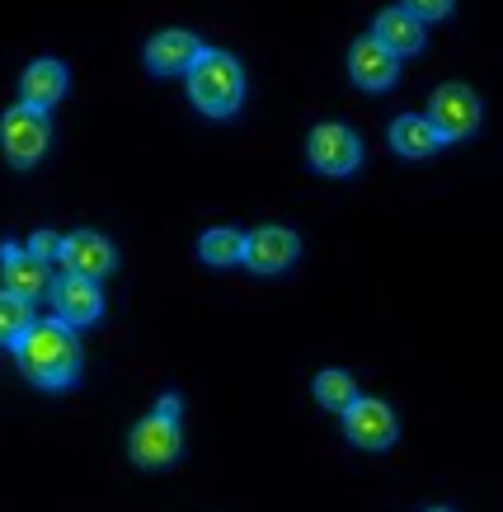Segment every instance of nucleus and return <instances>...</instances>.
Masks as SVG:
<instances>
[{"instance_id":"1","label":"nucleus","mask_w":503,"mask_h":512,"mask_svg":"<svg viewBox=\"0 0 503 512\" xmlns=\"http://www.w3.org/2000/svg\"><path fill=\"white\" fill-rule=\"evenodd\" d=\"M19 372L38 390H71L80 376V343L76 329L62 320H38L15 348Z\"/></svg>"},{"instance_id":"2","label":"nucleus","mask_w":503,"mask_h":512,"mask_svg":"<svg viewBox=\"0 0 503 512\" xmlns=\"http://www.w3.org/2000/svg\"><path fill=\"white\" fill-rule=\"evenodd\" d=\"M184 80H189L193 109L207 113V118H231V113L245 104V71H240V62L231 52H221V47H207Z\"/></svg>"},{"instance_id":"3","label":"nucleus","mask_w":503,"mask_h":512,"mask_svg":"<svg viewBox=\"0 0 503 512\" xmlns=\"http://www.w3.org/2000/svg\"><path fill=\"white\" fill-rule=\"evenodd\" d=\"M48 146H52L48 113L29 109V104L5 109V118H0V151H5V160H10L15 170H33L38 160L48 156Z\"/></svg>"},{"instance_id":"4","label":"nucleus","mask_w":503,"mask_h":512,"mask_svg":"<svg viewBox=\"0 0 503 512\" xmlns=\"http://www.w3.org/2000/svg\"><path fill=\"white\" fill-rule=\"evenodd\" d=\"M424 118L433 123L442 146H447V141H466L480 132V94H475L471 85H442V90H433V99H428Z\"/></svg>"},{"instance_id":"5","label":"nucleus","mask_w":503,"mask_h":512,"mask_svg":"<svg viewBox=\"0 0 503 512\" xmlns=\"http://www.w3.org/2000/svg\"><path fill=\"white\" fill-rule=\"evenodd\" d=\"M306 156H311V165L320 174L344 179V174H353L362 165V141H358V132L344 123H320L311 132V141H306Z\"/></svg>"},{"instance_id":"6","label":"nucleus","mask_w":503,"mask_h":512,"mask_svg":"<svg viewBox=\"0 0 503 512\" xmlns=\"http://www.w3.org/2000/svg\"><path fill=\"white\" fill-rule=\"evenodd\" d=\"M179 451H184V433H179V423L174 419H142L132 433H127V456L137 461L142 470H165L179 461Z\"/></svg>"},{"instance_id":"7","label":"nucleus","mask_w":503,"mask_h":512,"mask_svg":"<svg viewBox=\"0 0 503 512\" xmlns=\"http://www.w3.org/2000/svg\"><path fill=\"white\" fill-rule=\"evenodd\" d=\"M344 433L353 447L362 451H386L400 437V423H395L391 404L372 400V395H358V400L344 409Z\"/></svg>"},{"instance_id":"8","label":"nucleus","mask_w":503,"mask_h":512,"mask_svg":"<svg viewBox=\"0 0 503 512\" xmlns=\"http://www.w3.org/2000/svg\"><path fill=\"white\" fill-rule=\"evenodd\" d=\"M57 264L66 268V278H85V282H99L109 278L118 254H113L109 235L99 231H76V235H62V259Z\"/></svg>"},{"instance_id":"9","label":"nucleus","mask_w":503,"mask_h":512,"mask_svg":"<svg viewBox=\"0 0 503 512\" xmlns=\"http://www.w3.org/2000/svg\"><path fill=\"white\" fill-rule=\"evenodd\" d=\"M301 254V235L287 231V226H259V231L245 235V268L254 273H283V268L297 264Z\"/></svg>"},{"instance_id":"10","label":"nucleus","mask_w":503,"mask_h":512,"mask_svg":"<svg viewBox=\"0 0 503 512\" xmlns=\"http://www.w3.org/2000/svg\"><path fill=\"white\" fill-rule=\"evenodd\" d=\"M203 52L207 47L198 43L193 33L165 29V33H156V38L146 43V71H151V76H189Z\"/></svg>"},{"instance_id":"11","label":"nucleus","mask_w":503,"mask_h":512,"mask_svg":"<svg viewBox=\"0 0 503 512\" xmlns=\"http://www.w3.org/2000/svg\"><path fill=\"white\" fill-rule=\"evenodd\" d=\"M52 311L57 320L71 329H90L99 325L104 315V296H99V282H85V278H62L52 282Z\"/></svg>"},{"instance_id":"12","label":"nucleus","mask_w":503,"mask_h":512,"mask_svg":"<svg viewBox=\"0 0 503 512\" xmlns=\"http://www.w3.org/2000/svg\"><path fill=\"white\" fill-rule=\"evenodd\" d=\"M348 76H353V85H362V90H391L395 80H400V62H395L391 52L367 33V38H358L353 43V52H348Z\"/></svg>"},{"instance_id":"13","label":"nucleus","mask_w":503,"mask_h":512,"mask_svg":"<svg viewBox=\"0 0 503 512\" xmlns=\"http://www.w3.org/2000/svg\"><path fill=\"white\" fill-rule=\"evenodd\" d=\"M0 282H5V292H15L19 301H33V296L52 292L48 282V264H38L24 245H0Z\"/></svg>"},{"instance_id":"14","label":"nucleus","mask_w":503,"mask_h":512,"mask_svg":"<svg viewBox=\"0 0 503 512\" xmlns=\"http://www.w3.org/2000/svg\"><path fill=\"white\" fill-rule=\"evenodd\" d=\"M66 85H71V76H66V66L57 62V57H38L33 66H24V76H19V94H24V104L38 113H48L52 104H62Z\"/></svg>"},{"instance_id":"15","label":"nucleus","mask_w":503,"mask_h":512,"mask_svg":"<svg viewBox=\"0 0 503 512\" xmlns=\"http://www.w3.org/2000/svg\"><path fill=\"white\" fill-rule=\"evenodd\" d=\"M372 38H377L395 62H400V57H414V52L424 47V24L414 19V10H409V5H391V10H381V15H377Z\"/></svg>"},{"instance_id":"16","label":"nucleus","mask_w":503,"mask_h":512,"mask_svg":"<svg viewBox=\"0 0 503 512\" xmlns=\"http://www.w3.org/2000/svg\"><path fill=\"white\" fill-rule=\"evenodd\" d=\"M391 146H395V156L424 160V156L438 151L442 141H438V132H433V123H428L424 113H405V118H395L391 123Z\"/></svg>"},{"instance_id":"17","label":"nucleus","mask_w":503,"mask_h":512,"mask_svg":"<svg viewBox=\"0 0 503 512\" xmlns=\"http://www.w3.org/2000/svg\"><path fill=\"white\" fill-rule=\"evenodd\" d=\"M198 259L212 268H231V264H245V235L240 231H226V226H217V231H203V240H198Z\"/></svg>"},{"instance_id":"18","label":"nucleus","mask_w":503,"mask_h":512,"mask_svg":"<svg viewBox=\"0 0 503 512\" xmlns=\"http://www.w3.org/2000/svg\"><path fill=\"white\" fill-rule=\"evenodd\" d=\"M33 325H38V320H33L29 301H19L15 292L0 287V343H5V348H19V339H24Z\"/></svg>"},{"instance_id":"19","label":"nucleus","mask_w":503,"mask_h":512,"mask_svg":"<svg viewBox=\"0 0 503 512\" xmlns=\"http://www.w3.org/2000/svg\"><path fill=\"white\" fill-rule=\"evenodd\" d=\"M311 395L325 404V409H339V414H344L348 404L358 400V386H353V376H348V372L330 367V372H320V376L311 381Z\"/></svg>"},{"instance_id":"20","label":"nucleus","mask_w":503,"mask_h":512,"mask_svg":"<svg viewBox=\"0 0 503 512\" xmlns=\"http://www.w3.org/2000/svg\"><path fill=\"white\" fill-rule=\"evenodd\" d=\"M24 249H29L38 264H52V259H62V235L57 231H33V240Z\"/></svg>"},{"instance_id":"21","label":"nucleus","mask_w":503,"mask_h":512,"mask_svg":"<svg viewBox=\"0 0 503 512\" xmlns=\"http://www.w3.org/2000/svg\"><path fill=\"white\" fill-rule=\"evenodd\" d=\"M409 10H414V19H419V24H433V19L452 15V0H414Z\"/></svg>"},{"instance_id":"22","label":"nucleus","mask_w":503,"mask_h":512,"mask_svg":"<svg viewBox=\"0 0 503 512\" xmlns=\"http://www.w3.org/2000/svg\"><path fill=\"white\" fill-rule=\"evenodd\" d=\"M156 414H160V419H174V423H179V414H184V404H179V395H160Z\"/></svg>"},{"instance_id":"23","label":"nucleus","mask_w":503,"mask_h":512,"mask_svg":"<svg viewBox=\"0 0 503 512\" xmlns=\"http://www.w3.org/2000/svg\"><path fill=\"white\" fill-rule=\"evenodd\" d=\"M428 512H452V508H428Z\"/></svg>"}]
</instances>
